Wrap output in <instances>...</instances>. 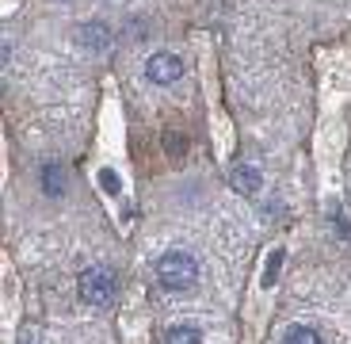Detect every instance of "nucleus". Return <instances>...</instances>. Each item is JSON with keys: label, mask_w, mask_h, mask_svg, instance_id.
I'll return each instance as SVG.
<instances>
[{"label": "nucleus", "mask_w": 351, "mask_h": 344, "mask_svg": "<svg viewBox=\"0 0 351 344\" xmlns=\"http://www.w3.org/2000/svg\"><path fill=\"white\" fill-rule=\"evenodd\" d=\"M157 283L165 287V291H187V287H195V279H199V260H195L187 249H168V253H160L157 260Z\"/></svg>", "instance_id": "1"}, {"label": "nucleus", "mask_w": 351, "mask_h": 344, "mask_svg": "<svg viewBox=\"0 0 351 344\" xmlns=\"http://www.w3.org/2000/svg\"><path fill=\"white\" fill-rule=\"evenodd\" d=\"M119 295V279H114L111 268H84L80 272V299L84 306H96V310H107Z\"/></svg>", "instance_id": "2"}, {"label": "nucleus", "mask_w": 351, "mask_h": 344, "mask_svg": "<svg viewBox=\"0 0 351 344\" xmlns=\"http://www.w3.org/2000/svg\"><path fill=\"white\" fill-rule=\"evenodd\" d=\"M145 77H149L153 84H176V80L184 77V62H180L176 54L160 50V54H153L149 62H145Z\"/></svg>", "instance_id": "3"}, {"label": "nucleus", "mask_w": 351, "mask_h": 344, "mask_svg": "<svg viewBox=\"0 0 351 344\" xmlns=\"http://www.w3.org/2000/svg\"><path fill=\"white\" fill-rule=\"evenodd\" d=\"M229 184H233V192H241V195H260L263 172L256 165H248V161H237L233 172H229Z\"/></svg>", "instance_id": "4"}, {"label": "nucleus", "mask_w": 351, "mask_h": 344, "mask_svg": "<svg viewBox=\"0 0 351 344\" xmlns=\"http://www.w3.org/2000/svg\"><path fill=\"white\" fill-rule=\"evenodd\" d=\"M111 38H114V31L104 19H88V23L80 27V46H84V50H107Z\"/></svg>", "instance_id": "5"}, {"label": "nucleus", "mask_w": 351, "mask_h": 344, "mask_svg": "<svg viewBox=\"0 0 351 344\" xmlns=\"http://www.w3.org/2000/svg\"><path fill=\"white\" fill-rule=\"evenodd\" d=\"M43 192L46 195H65V165L62 161H43Z\"/></svg>", "instance_id": "6"}, {"label": "nucleus", "mask_w": 351, "mask_h": 344, "mask_svg": "<svg viewBox=\"0 0 351 344\" xmlns=\"http://www.w3.org/2000/svg\"><path fill=\"white\" fill-rule=\"evenodd\" d=\"M279 344H325V341H321V333L309 329V325H290L287 333H282Z\"/></svg>", "instance_id": "7"}, {"label": "nucleus", "mask_w": 351, "mask_h": 344, "mask_svg": "<svg viewBox=\"0 0 351 344\" xmlns=\"http://www.w3.org/2000/svg\"><path fill=\"white\" fill-rule=\"evenodd\" d=\"M165 344H202L199 325H172L165 333Z\"/></svg>", "instance_id": "8"}, {"label": "nucleus", "mask_w": 351, "mask_h": 344, "mask_svg": "<svg viewBox=\"0 0 351 344\" xmlns=\"http://www.w3.org/2000/svg\"><path fill=\"white\" fill-rule=\"evenodd\" d=\"M282 260H287V256H282V249H275V253L267 256V264H263V275H260V283H263V287H275V283H279Z\"/></svg>", "instance_id": "9"}, {"label": "nucleus", "mask_w": 351, "mask_h": 344, "mask_svg": "<svg viewBox=\"0 0 351 344\" xmlns=\"http://www.w3.org/2000/svg\"><path fill=\"white\" fill-rule=\"evenodd\" d=\"M99 184H104L107 195H119V192H123V180H119V172H114V168H99Z\"/></svg>", "instance_id": "10"}, {"label": "nucleus", "mask_w": 351, "mask_h": 344, "mask_svg": "<svg viewBox=\"0 0 351 344\" xmlns=\"http://www.w3.org/2000/svg\"><path fill=\"white\" fill-rule=\"evenodd\" d=\"M19 344H35V333H31V329H27V333L19 336Z\"/></svg>", "instance_id": "11"}]
</instances>
